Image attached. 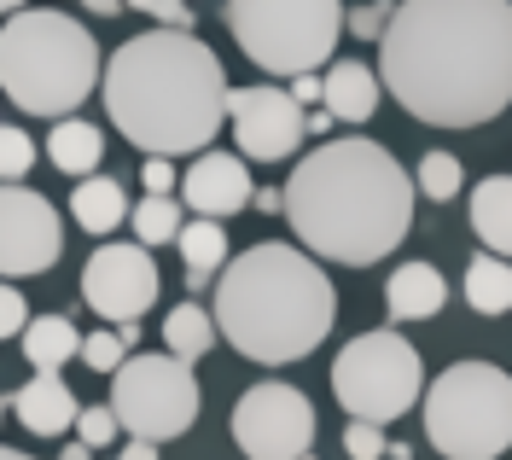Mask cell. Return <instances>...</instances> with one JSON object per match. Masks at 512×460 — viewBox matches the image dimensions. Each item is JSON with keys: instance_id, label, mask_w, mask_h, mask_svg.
I'll use <instances>...</instances> for the list:
<instances>
[{"instance_id": "obj_13", "label": "cell", "mask_w": 512, "mask_h": 460, "mask_svg": "<svg viewBox=\"0 0 512 460\" xmlns=\"http://www.w3.org/2000/svg\"><path fill=\"white\" fill-rule=\"evenodd\" d=\"M59 251H64L59 210L35 193V187H18L12 181L0 193V268L12 280H30V274H47V268L59 263Z\"/></svg>"}, {"instance_id": "obj_15", "label": "cell", "mask_w": 512, "mask_h": 460, "mask_svg": "<svg viewBox=\"0 0 512 460\" xmlns=\"http://www.w3.org/2000/svg\"><path fill=\"white\" fill-rule=\"evenodd\" d=\"M12 414L35 437H64L82 420V408H76V396H70V385H64L59 373H35L30 385H18L12 391Z\"/></svg>"}, {"instance_id": "obj_40", "label": "cell", "mask_w": 512, "mask_h": 460, "mask_svg": "<svg viewBox=\"0 0 512 460\" xmlns=\"http://www.w3.org/2000/svg\"><path fill=\"white\" fill-rule=\"evenodd\" d=\"M332 123H338L332 111H315V117H309V134H326V129H332Z\"/></svg>"}, {"instance_id": "obj_22", "label": "cell", "mask_w": 512, "mask_h": 460, "mask_svg": "<svg viewBox=\"0 0 512 460\" xmlns=\"http://www.w3.org/2000/svg\"><path fill=\"white\" fill-rule=\"evenodd\" d=\"M82 338L88 332H76L64 315H35L30 332H24V356H30L35 373H59L70 356H82Z\"/></svg>"}, {"instance_id": "obj_4", "label": "cell", "mask_w": 512, "mask_h": 460, "mask_svg": "<svg viewBox=\"0 0 512 460\" xmlns=\"http://www.w3.org/2000/svg\"><path fill=\"white\" fill-rule=\"evenodd\" d=\"M216 321H222V338L245 362L291 367L303 356H315V344L332 332L338 292L320 274L315 251L262 239L222 268Z\"/></svg>"}, {"instance_id": "obj_39", "label": "cell", "mask_w": 512, "mask_h": 460, "mask_svg": "<svg viewBox=\"0 0 512 460\" xmlns=\"http://www.w3.org/2000/svg\"><path fill=\"white\" fill-rule=\"evenodd\" d=\"M88 455H94V443H82V437H76V443H70L59 460H88Z\"/></svg>"}, {"instance_id": "obj_28", "label": "cell", "mask_w": 512, "mask_h": 460, "mask_svg": "<svg viewBox=\"0 0 512 460\" xmlns=\"http://www.w3.org/2000/svg\"><path fill=\"white\" fill-rule=\"evenodd\" d=\"M344 455H350V460H384V455H390L379 420H350V431H344Z\"/></svg>"}, {"instance_id": "obj_8", "label": "cell", "mask_w": 512, "mask_h": 460, "mask_svg": "<svg viewBox=\"0 0 512 460\" xmlns=\"http://www.w3.org/2000/svg\"><path fill=\"white\" fill-rule=\"evenodd\" d=\"M425 362L402 332H361L332 362V396L344 402L350 420H402L414 402H425Z\"/></svg>"}, {"instance_id": "obj_26", "label": "cell", "mask_w": 512, "mask_h": 460, "mask_svg": "<svg viewBox=\"0 0 512 460\" xmlns=\"http://www.w3.org/2000/svg\"><path fill=\"white\" fill-rule=\"evenodd\" d=\"M419 193L425 198H437V204H448V198L460 193V187H466V169H460V158H454V152H425V158H419Z\"/></svg>"}, {"instance_id": "obj_9", "label": "cell", "mask_w": 512, "mask_h": 460, "mask_svg": "<svg viewBox=\"0 0 512 460\" xmlns=\"http://www.w3.org/2000/svg\"><path fill=\"white\" fill-rule=\"evenodd\" d=\"M111 408H117V420H123L128 437L169 443V437L192 431L204 396H198L192 362H181L175 350H163V356H128L111 373Z\"/></svg>"}, {"instance_id": "obj_41", "label": "cell", "mask_w": 512, "mask_h": 460, "mask_svg": "<svg viewBox=\"0 0 512 460\" xmlns=\"http://www.w3.org/2000/svg\"><path fill=\"white\" fill-rule=\"evenodd\" d=\"M390 460H414V449L408 443H390Z\"/></svg>"}, {"instance_id": "obj_21", "label": "cell", "mask_w": 512, "mask_h": 460, "mask_svg": "<svg viewBox=\"0 0 512 460\" xmlns=\"http://www.w3.org/2000/svg\"><path fill=\"white\" fill-rule=\"evenodd\" d=\"M70 216H76L82 233H111L128 216V198L111 175H82L76 193H70Z\"/></svg>"}, {"instance_id": "obj_19", "label": "cell", "mask_w": 512, "mask_h": 460, "mask_svg": "<svg viewBox=\"0 0 512 460\" xmlns=\"http://www.w3.org/2000/svg\"><path fill=\"white\" fill-rule=\"evenodd\" d=\"M47 158L53 169H64L70 181H82V175H94L99 158H105V134L94 123H82V117H59L53 134H47Z\"/></svg>"}, {"instance_id": "obj_37", "label": "cell", "mask_w": 512, "mask_h": 460, "mask_svg": "<svg viewBox=\"0 0 512 460\" xmlns=\"http://www.w3.org/2000/svg\"><path fill=\"white\" fill-rule=\"evenodd\" d=\"M256 210H286V187L274 193V187H256Z\"/></svg>"}, {"instance_id": "obj_14", "label": "cell", "mask_w": 512, "mask_h": 460, "mask_svg": "<svg viewBox=\"0 0 512 460\" xmlns=\"http://www.w3.org/2000/svg\"><path fill=\"white\" fill-rule=\"evenodd\" d=\"M181 198L198 216H216V222H227L245 204H256L245 152H204V158H192V169L181 175Z\"/></svg>"}, {"instance_id": "obj_16", "label": "cell", "mask_w": 512, "mask_h": 460, "mask_svg": "<svg viewBox=\"0 0 512 460\" xmlns=\"http://www.w3.org/2000/svg\"><path fill=\"white\" fill-rule=\"evenodd\" d=\"M443 303H448V280L431 263H402L384 280V309H390L396 327H402V321H431V315H443Z\"/></svg>"}, {"instance_id": "obj_31", "label": "cell", "mask_w": 512, "mask_h": 460, "mask_svg": "<svg viewBox=\"0 0 512 460\" xmlns=\"http://www.w3.org/2000/svg\"><path fill=\"white\" fill-rule=\"evenodd\" d=\"M117 431H123L117 408H82V420H76V437H82V443H94V449H105Z\"/></svg>"}, {"instance_id": "obj_25", "label": "cell", "mask_w": 512, "mask_h": 460, "mask_svg": "<svg viewBox=\"0 0 512 460\" xmlns=\"http://www.w3.org/2000/svg\"><path fill=\"white\" fill-rule=\"evenodd\" d=\"M181 204H187V198H175V193L169 198L146 193L134 204V216H128V222H134V239H140V245H175L181 228H187V222H181Z\"/></svg>"}, {"instance_id": "obj_36", "label": "cell", "mask_w": 512, "mask_h": 460, "mask_svg": "<svg viewBox=\"0 0 512 460\" xmlns=\"http://www.w3.org/2000/svg\"><path fill=\"white\" fill-rule=\"evenodd\" d=\"M123 460H158V443H152V437H128Z\"/></svg>"}, {"instance_id": "obj_35", "label": "cell", "mask_w": 512, "mask_h": 460, "mask_svg": "<svg viewBox=\"0 0 512 460\" xmlns=\"http://www.w3.org/2000/svg\"><path fill=\"white\" fill-rule=\"evenodd\" d=\"M291 94H297V105H326V76H315V70L291 76Z\"/></svg>"}, {"instance_id": "obj_7", "label": "cell", "mask_w": 512, "mask_h": 460, "mask_svg": "<svg viewBox=\"0 0 512 460\" xmlns=\"http://www.w3.org/2000/svg\"><path fill=\"white\" fill-rule=\"evenodd\" d=\"M227 30L256 70L303 76L332 59L350 18L344 0H227Z\"/></svg>"}, {"instance_id": "obj_12", "label": "cell", "mask_w": 512, "mask_h": 460, "mask_svg": "<svg viewBox=\"0 0 512 460\" xmlns=\"http://www.w3.org/2000/svg\"><path fill=\"white\" fill-rule=\"evenodd\" d=\"M82 297L88 309L117 321V327H134L152 303H158V263L146 245H99L88 268H82Z\"/></svg>"}, {"instance_id": "obj_3", "label": "cell", "mask_w": 512, "mask_h": 460, "mask_svg": "<svg viewBox=\"0 0 512 460\" xmlns=\"http://www.w3.org/2000/svg\"><path fill=\"white\" fill-rule=\"evenodd\" d=\"M227 70L192 30H146L105 59V111L128 146L175 158L204 152L227 117Z\"/></svg>"}, {"instance_id": "obj_10", "label": "cell", "mask_w": 512, "mask_h": 460, "mask_svg": "<svg viewBox=\"0 0 512 460\" xmlns=\"http://www.w3.org/2000/svg\"><path fill=\"white\" fill-rule=\"evenodd\" d=\"M233 443L245 460H303L315 449V402L297 385H251L233 408Z\"/></svg>"}, {"instance_id": "obj_42", "label": "cell", "mask_w": 512, "mask_h": 460, "mask_svg": "<svg viewBox=\"0 0 512 460\" xmlns=\"http://www.w3.org/2000/svg\"><path fill=\"white\" fill-rule=\"evenodd\" d=\"M0 6H6V12H24V6H30V0H0Z\"/></svg>"}, {"instance_id": "obj_11", "label": "cell", "mask_w": 512, "mask_h": 460, "mask_svg": "<svg viewBox=\"0 0 512 460\" xmlns=\"http://www.w3.org/2000/svg\"><path fill=\"white\" fill-rule=\"evenodd\" d=\"M227 123H233V140L239 152L256 158V164H280L303 146L309 134V117L291 88H274V82H251V88H233L227 99Z\"/></svg>"}, {"instance_id": "obj_27", "label": "cell", "mask_w": 512, "mask_h": 460, "mask_svg": "<svg viewBox=\"0 0 512 460\" xmlns=\"http://www.w3.org/2000/svg\"><path fill=\"white\" fill-rule=\"evenodd\" d=\"M140 332L123 327V332H88L82 338V362L94 367V373H117V367L128 362V344H134Z\"/></svg>"}, {"instance_id": "obj_2", "label": "cell", "mask_w": 512, "mask_h": 460, "mask_svg": "<svg viewBox=\"0 0 512 460\" xmlns=\"http://www.w3.org/2000/svg\"><path fill=\"white\" fill-rule=\"evenodd\" d=\"M414 187L379 140L315 146L286 181L291 233L326 263L373 268L414 228Z\"/></svg>"}, {"instance_id": "obj_34", "label": "cell", "mask_w": 512, "mask_h": 460, "mask_svg": "<svg viewBox=\"0 0 512 460\" xmlns=\"http://www.w3.org/2000/svg\"><path fill=\"white\" fill-rule=\"evenodd\" d=\"M140 181H146V193L169 198V193H175V164H169V158H146V169H140Z\"/></svg>"}, {"instance_id": "obj_6", "label": "cell", "mask_w": 512, "mask_h": 460, "mask_svg": "<svg viewBox=\"0 0 512 460\" xmlns=\"http://www.w3.org/2000/svg\"><path fill=\"white\" fill-rule=\"evenodd\" d=\"M425 431L443 460H495L512 449V373L454 362L425 391Z\"/></svg>"}, {"instance_id": "obj_38", "label": "cell", "mask_w": 512, "mask_h": 460, "mask_svg": "<svg viewBox=\"0 0 512 460\" xmlns=\"http://www.w3.org/2000/svg\"><path fill=\"white\" fill-rule=\"evenodd\" d=\"M82 6H88V12H99V18H117V12H123V0H82Z\"/></svg>"}, {"instance_id": "obj_23", "label": "cell", "mask_w": 512, "mask_h": 460, "mask_svg": "<svg viewBox=\"0 0 512 460\" xmlns=\"http://www.w3.org/2000/svg\"><path fill=\"white\" fill-rule=\"evenodd\" d=\"M466 303L478 315H507L512 309V263L501 251H478L466 263Z\"/></svg>"}, {"instance_id": "obj_18", "label": "cell", "mask_w": 512, "mask_h": 460, "mask_svg": "<svg viewBox=\"0 0 512 460\" xmlns=\"http://www.w3.org/2000/svg\"><path fill=\"white\" fill-rule=\"evenodd\" d=\"M472 233L489 251L512 257V175H483L472 187Z\"/></svg>"}, {"instance_id": "obj_24", "label": "cell", "mask_w": 512, "mask_h": 460, "mask_svg": "<svg viewBox=\"0 0 512 460\" xmlns=\"http://www.w3.org/2000/svg\"><path fill=\"white\" fill-rule=\"evenodd\" d=\"M216 338H222V321H216L210 309H198V303H175V309L163 315V344H169L181 362H198Z\"/></svg>"}, {"instance_id": "obj_1", "label": "cell", "mask_w": 512, "mask_h": 460, "mask_svg": "<svg viewBox=\"0 0 512 460\" xmlns=\"http://www.w3.org/2000/svg\"><path fill=\"white\" fill-rule=\"evenodd\" d=\"M379 76L431 129H478L512 105V0H402Z\"/></svg>"}, {"instance_id": "obj_5", "label": "cell", "mask_w": 512, "mask_h": 460, "mask_svg": "<svg viewBox=\"0 0 512 460\" xmlns=\"http://www.w3.org/2000/svg\"><path fill=\"white\" fill-rule=\"evenodd\" d=\"M0 88L30 117H70L94 88H105L99 41L82 30V18L53 6L12 12L0 35Z\"/></svg>"}, {"instance_id": "obj_30", "label": "cell", "mask_w": 512, "mask_h": 460, "mask_svg": "<svg viewBox=\"0 0 512 460\" xmlns=\"http://www.w3.org/2000/svg\"><path fill=\"white\" fill-rule=\"evenodd\" d=\"M128 12H146V18H158V24H169V30H192V0H123Z\"/></svg>"}, {"instance_id": "obj_44", "label": "cell", "mask_w": 512, "mask_h": 460, "mask_svg": "<svg viewBox=\"0 0 512 460\" xmlns=\"http://www.w3.org/2000/svg\"><path fill=\"white\" fill-rule=\"evenodd\" d=\"M303 460H315V455H303Z\"/></svg>"}, {"instance_id": "obj_29", "label": "cell", "mask_w": 512, "mask_h": 460, "mask_svg": "<svg viewBox=\"0 0 512 460\" xmlns=\"http://www.w3.org/2000/svg\"><path fill=\"white\" fill-rule=\"evenodd\" d=\"M35 164V140L24 129H6L0 134V169H6V181H24Z\"/></svg>"}, {"instance_id": "obj_32", "label": "cell", "mask_w": 512, "mask_h": 460, "mask_svg": "<svg viewBox=\"0 0 512 460\" xmlns=\"http://www.w3.org/2000/svg\"><path fill=\"white\" fill-rule=\"evenodd\" d=\"M390 18H396V6H355L350 12V35H361V41H384V30H390Z\"/></svg>"}, {"instance_id": "obj_20", "label": "cell", "mask_w": 512, "mask_h": 460, "mask_svg": "<svg viewBox=\"0 0 512 460\" xmlns=\"http://www.w3.org/2000/svg\"><path fill=\"white\" fill-rule=\"evenodd\" d=\"M175 251H181V263H187V286H192V292H204V280H210V274H222V268L233 263V257H227V228L216 222V216L187 222L181 239H175Z\"/></svg>"}, {"instance_id": "obj_17", "label": "cell", "mask_w": 512, "mask_h": 460, "mask_svg": "<svg viewBox=\"0 0 512 460\" xmlns=\"http://www.w3.org/2000/svg\"><path fill=\"white\" fill-rule=\"evenodd\" d=\"M379 94H384V76H373L361 59H338L326 70V111L338 123H367L379 111Z\"/></svg>"}, {"instance_id": "obj_43", "label": "cell", "mask_w": 512, "mask_h": 460, "mask_svg": "<svg viewBox=\"0 0 512 460\" xmlns=\"http://www.w3.org/2000/svg\"><path fill=\"white\" fill-rule=\"evenodd\" d=\"M0 460H30V455H24V449H6V455H0Z\"/></svg>"}, {"instance_id": "obj_33", "label": "cell", "mask_w": 512, "mask_h": 460, "mask_svg": "<svg viewBox=\"0 0 512 460\" xmlns=\"http://www.w3.org/2000/svg\"><path fill=\"white\" fill-rule=\"evenodd\" d=\"M0 332L6 338H24L30 332V303H24V292H12V286L0 292Z\"/></svg>"}]
</instances>
